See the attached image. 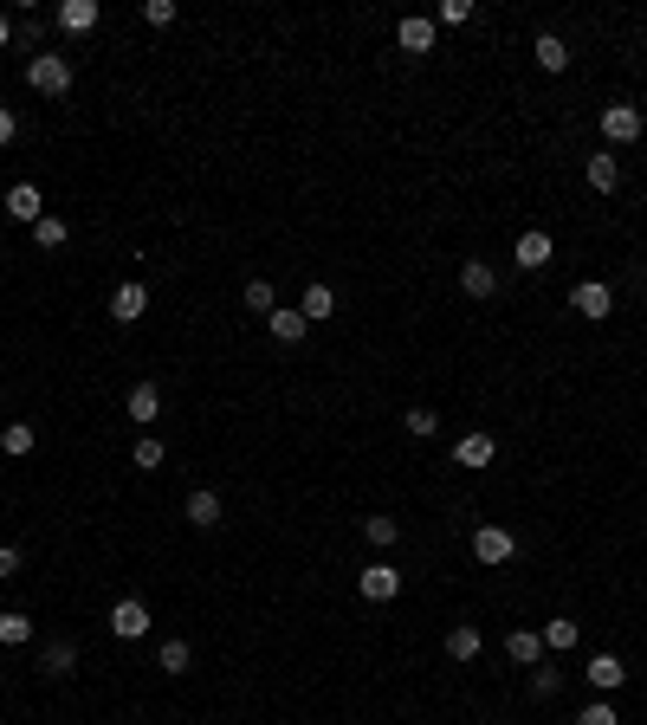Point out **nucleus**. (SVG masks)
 Returning <instances> with one entry per match:
<instances>
[{
    "label": "nucleus",
    "mask_w": 647,
    "mask_h": 725,
    "mask_svg": "<svg viewBox=\"0 0 647 725\" xmlns=\"http://www.w3.org/2000/svg\"><path fill=\"white\" fill-rule=\"evenodd\" d=\"M110 635H117V641H143V635H149V609L136 603V596L110 603Z\"/></svg>",
    "instance_id": "5"
},
{
    "label": "nucleus",
    "mask_w": 647,
    "mask_h": 725,
    "mask_svg": "<svg viewBox=\"0 0 647 725\" xmlns=\"http://www.w3.org/2000/svg\"><path fill=\"white\" fill-rule=\"evenodd\" d=\"M246 311H259V318H272V311H279V298H272V285H266V279L246 285Z\"/></svg>",
    "instance_id": "30"
},
{
    "label": "nucleus",
    "mask_w": 647,
    "mask_h": 725,
    "mask_svg": "<svg viewBox=\"0 0 647 725\" xmlns=\"http://www.w3.org/2000/svg\"><path fill=\"white\" fill-rule=\"evenodd\" d=\"M143 311H149V292H143L136 279H123L117 292H110V318H117V324H136Z\"/></svg>",
    "instance_id": "9"
},
{
    "label": "nucleus",
    "mask_w": 647,
    "mask_h": 725,
    "mask_svg": "<svg viewBox=\"0 0 647 725\" xmlns=\"http://www.w3.org/2000/svg\"><path fill=\"white\" fill-rule=\"evenodd\" d=\"M130 460H136V473H156L162 460H169V447H162L156 434H143V441H136V454H130Z\"/></svg>",
    "instance_id": "28"
},
{
    "label": "nucleus",
    "mask_w": 647,
    "mask_h": 725,
    "mask_svg": "<svg viewBox=\"0 0 647 725\" xmlns=\"http://www.w3.org/2000/svg\"><path fill=\"white\" fill-rule=\"evenodd\" d=\"M182 518H188L195 531H214V525H220V492L195 486V492H188V505H182Z\"/></svg>",
    "instance_id": "10"
},
{
    "label": "nucleus",
    "mask_w": 647,
    "mask_h": 725,
    "mask_svg": "<svg viewBox=\"0 0 647 725\" xmlns=\"http://www.w3.org/2000/svg\"><path fill=\"white\" fill-rule=\"evenodd\" d=\"M26 85H33L39 98H65V91H72V59H65V52H33Z\"/></svg>",
    "instance_id": "1"
},
{
    "label": "nucleus",
    "mask_w": 647,
    "mask_h": 725,
    "mask_svg": "<svg viewBox=\"0 0 647 725\" xmlns=\"http://www.w3.org/2000/svg\"><path fill=\"white\" fill-rule=\"evenodd\" d=\"M576 725H622V719H615L609 700H596V706H583V713H576Z\"/></svg>",
    "instance_id": "34"
},
{
    "label": "nucleus",
    "mask_w": 647,
    "mask_h": 725,
    "mask_svg": "<svg viewBox=\"0 0 647 725\" xmlns=\"http://www.w3.org/2000/svg\"><path fill=\"white\" fill-rule=\"evenodd\" d=\"M440 20H447V26H466V20H473V7H466V0H447V7H440Z\"/></svg>",
    "instance_id": "36"
},
{
    "label": "nucleus",
    "mask_w": 647,
    "mask_h": 725,
    "mask_svg": "<svg viewBox=\"0 0 647 725\" xmlns=\"http://www.w3.org/2000/svg\"><path fill=\"white\" fill-rule=\"evenodd\" d=\"M72 667H78V648H72V641H39V674H46V680H65Z\"/></svg>",
    "instance_id": "11"
},
{
    "label": "nucleus",
    "mask_w": 647,
    "mask_h": 725,
    "mask_svg": "<svg viewBox=\"0 0 647 725\" xmlns=\"http://www.w3.org/2000/svg\"><path fill=\"white\" fill-rule=\"evenodd\" d=\"M505 654H512L518 667H538L544 661V635L538 628H512V635H505Z\"/></svg>",
    "instance_id": "17"
},
{
    "label": "nucleus",
    "mask_w": 647,
    "mask_h": 725,
    "mask_svg": "<svg viewBox=\"0 0 647 725\" xmlns=\"http://www.w3.org/2000/svg\"><path fill=\"white\" fill-rule=\"evenodd\" d=\"M356 590H363V603H395V596H402V570L395 564H369L363 577H356Z\"/></svg>",
    "instance_id": "3"
},
{
    "label": "nucleus",
    "mask_w": 647,
    "mask_h": 725,
    "mask_svg": "<svg viewBox=\"0 0 647 725\" xmlns=\"http://www.w3.org/2000/svg\"><path fill=\"white\" fill-rule=\"evenodd\" d=\"M570 311H583L589 324H602V318L615 311V292H609L602 279H576V285H570Z\"/></svg>",
    "instance_id": "2"
},
{
    "label": "nucleus",
    "mask_w": 647,
    "mask_h": 725,
    "mask_svg": "<svg viewBox=\"0 0 647 725\" xmlns=\"http://www.w3.org/2000/svg\"><path fill=\"white\" fill-rule=\"evenodd\" d=\"M512 259H518L525 272H544V266H550V234H544V227H531V234H518Z\"/></svg>",
    "instance_id": "13"
},
{
    "label": "nucleus",
    "mask_w": 647,
    "mask_h": 725,
    "mask_svg": "<svg viewBox=\"0 0 647 725\" xmlns=\"http://www.w3.org/2000/svg\"><path fill=\"white\" fill-rule=\"evenodd\" d=\"M512 551H518V538L505 525H479L473 531V557L479 564H512Z\"/></svg>",
    "instance_id": "4"
},
{
    "label": "nucleus",
    "mask_w": 647,
    "mask_h": 725,
    "mask_svg": "<svg viewBox=\"0 0 647 725\" xmlns=\"http://www.w3.org/2000/svg\"><path fill=\"white\" fill-rule=\"evenodd\" d=\"M143 20L149 26H175V0H143Z\"/></svg>",
    "instance_id": "35"
},
{
    "label": "nucleus",
    "mask_w": 647,
    "mask_h": 725,
    "mask_svg": "<svg viewBox=\"0 0 647 725\" xmlns=\"http://www.w3.org/2000/svg\"><path fill=\"white\" fill-rule=\"evenodd\" d=\"M272 344H285V350H292V344H305V331H311V324H305V311H272Z\"/></svg>",
    "instance_id": "21"
},
{
    "label": "nucleus",
    "mask_w": 647,
    "mask_h": 725,
    "mask_svg": "<svg viewBox=\"0 0 647 725\" xmlns=\"http://www.w3.org/2000/svg\"><path fill=\"white\" fill-rule=\"evenodd\" d=\"M13 130H20V123H13V111L0 104V143H13Z\"/></svg>",
    "instance_id": "38"
},
{
    "label": "nucleus",
    "mask_w": 647,
    "mask_h": 725,
    "mask_svg": "<svg viewBox=\"0 0 647 725\" xmlns=\"http://www.w3.org/2000/svg\"><path fill=\"white\" fill-rule=\"evenodd\" d=\"M557 687H563V674H557L550 661H538V667H531V693H538V700H550Z\"/></svg>",
    "instance_id": "32"
},
{
    "label": "nucleus",
    "mask_w": 647,
    "mask_h": 725,
    "mask_svg": "<svg viewBox=\"0 0 647 725\" xmlns=\"http://www.w3.org/2000/svg\"><path fill=\"white\" fill-rule=\"evenodd\" d=\"M33 240L46 246V253H52V246H65V221H59V214H46V221L33 227Z\"/></svg>",
    "instance_id": "33"
},
{
    "label": "nucleus",
    "mask_w": 647,
    "mask_h": 725,
    "mask_svg": "<svg viewBox=\"0 0 647 725\" xmlns=\"http://www.w3.org/2000/svg\"><path fill=\"white\" fill-rule=\"evenodd\" d=\"M363 538L376 544V551H389V544L402 538V525H395V518H382V512H376V518H363Z\"/></svg>",
    "instance_id": "29"
},
{
    "label": "nucleus",
    "mask_w": 647,
    "mask_h": 725,
    "mask_svg": "<svg viewBox=\"0 0 647 725\" xmlns=\"http://www.w3.org/2000/svg\"><path fill=\"white\" fill-rule=\"evenodd\" d=\"M583 680H589V687H602V693H615V687H622V680H628V667L615 661V654H589Z\"/></svg>",
    "instance_id": "15"
},
{
    "label": "nucleus",
    "mask_w": 647,
    "mask_h": 725,
    "mask_svg": "<svg viewBox=\"0 0 647 725\" xmlns=\"http://www.w3.org/2000/svg\"><path fill=\"white\" fill-rule=\"evenodd\" d=\"M460 292L466 298H492V292H499V272H492L486 259H466V266H460Z\"/></svg>",
    "instance_id": "16"
},
{
    "label": "nucleus",
    "mask_w": 647,
    "mask_h": 725,
    "mask_svg": "<svg viewBox=\"0 0 647 725\" xmlns=\"http://www.w3.org/2000/svg\"><path fill=\"white\" fill-rule=\"evenodd\" d=\"M538 635H544V648H557V654H563V648H576V622H570V615H550Z\"/></svg>",
    "instance_id": "27"
},
{
    "label": "nucleus",
    "mask_w": 647,
    "mask_h": 725,
    "mask_svg": "<svg viewBox=\"0 0 647 725\" xmlns=\"http://www.w3.org/2000/svg\"><path fill=\"white\" fill-rule=\"evenodd\" d=\"M479 648H486V635H479L473 622H453L447 628V654H453V661H479Z\"/></svg>",
    "instance_id": "20"
},
{
    "label": "nucleus",
    "mask_w": 647,
    "mask_h": 725,
    "mask_svg": "<svg viewBox=\"0 0 647 725\" xmlns=\"http://www.w3.org/2000/svg\"><path fill=\"white\" fill-rule=\"evenodd\" d=\"M33 447H39L33 421H7V428H0V454H7V460H26Z\"/></svg>",
    "instance_id": "19"
},
{
    "label": "nucleus",
    "mask_w": 647,
    "mask_h": 725,
    "mask_svg": "<svg viewBox=\"0 0 647 725\" xmlns=\"http://www.w3.org/2000/svg\"><path fill=\"white\" fill-rule=\"evenodd\" d=\"M641 111H635V104H609V111H602V136H609V143H635V136H641Z\"/></svg>",
    "instance_id": "7"
},
{
    "label": "nucleus",
    "mask_w": 647,
    "mask_h": 725,
    "mask_svg": "<svg viewBox=\"0 0 647 725\" xmlns=\"http://www.w3.org/2000/svg\"><path fill=\"white\" fill-rule=\"evenodd\" d=\"M7 577H20V551H13V544H0V583Z\"/></svg>",
    "instance_id": "37"
},
{
    "label": "nucleus",
    "mask_w": 647,
    "mask_h": 725,
    "mask_svg": "<svg viewBox=\"0 0 647 725\" xmlns=\"http://www.w3.org/2000/svg\"><path fill=\"white\" fill-rule=\"evenodd\" d=\"M395 46H402V52H415V59H421V52H434V20L408 13V20L395 26Z\"/></svg>",
    "instance_id": "14"
},
{
    "label": "nucleus",
    "mask_w": 647,
    "mask_h": 725,
    "mask_svg": "<svg viewBox=\"0 0 647 725\" xmlns=\"http://www.w3.org/2000/svg\"><path fill=\"white\" fill-rule=\"evenodd\" d=\"M402 428L415 434V441H428V434L440 428V415H434V408H408V415H402Z\"/></svg>",
    "instance_id": "31"
},
{
    "label": "nucleus",
    "mask_w": 647,
    "mask_h": 725,
    "mask_svg": "<svg viewBox=\"0 0 647 725\" xmlns=\"http://www.w3.org/2000/svg\"><path fill=\"white\" fill-rule=\"evenodd\" d=\"M531 52H538L544 72H563V65H570V46H563L557 33H538V46H531Z\"/></svg>",
    "instance_id": "25"
},
{
    "label": "nucleus",
    "mask_w": 647,
    "mask_h": 725,
    "mask_svg": "<svg viewBox=\"0 0 647 725\" xmlns=\"http://www.w3.org/2000/svg\"><path fill=\"white\" fill-rule=\"evenodd\" d=\"M7 214H13V221H26V227H39V221H46V201H39V188H33V182H13V188H7Z\"/></svg>",
    "instance_id": "8"
},
{
    "label": "nucleus",
    "mask_w": 647,
    "mask_h": 725,
    "mask_svg": "<svg viewBox=\"0 0 647 725\" xmlns=\"http://www.w3.org/2000/svg\"><path fill=\"white\" fill-rule=\"evenodd\" d=\"M123 415H130L136 428H149V421L162 415V389H156V382H136V389H130V402H123Z\"/></svg>",
    "instance_id": "12"
},
{
    "label": "nucleus",
    "mask_w": 647,
    "mask_h": 725,
    "mask_svg": "<svg viewBox=\"0 0 647 725\" xmlns=\"http://www.w3.org/2000/svg\"><path fill=\"white\" fill-rule=\"evenodd\" d=\"M26 641H33V615L0 609V648H26Z\"/></svg>",
    "instance_id": "23"
},
{
    "label": "nucleus",
    "mask_w": 647,
    "mask_h": 725,
    "mask_svg": "<svg viewBox=\"0 0 647 725\" xmlns=\"http://www.w3.org/2000/svg\"><path fill=\"white\" fill-rule=\"evenodd\" d=\"M298 311H305V324H324L330 311H337V292H330V285H305V305Z\"/></svg>",
    "instance_id": "24"
},
{
    "label": "nucleus",
    "mask_w": 647,
    "mask_h": 725,
    "mask_svg": "<svg viewBox=\"0 0 647 725\" xmlns=\"http://www.w3.org/2000/svg\"><path fill=\"white\" fill-rule=\"evenodd\" d=\"M492 454H499V441H492L486 428H473V434L453 441V467H492Z\"/></svg>",
    "instance_id": "6"
},
{
    "label": "nucleus",
    "mask_w": 647,
    "mask_h": 725,
    "mask_svg": "<svg viewBox=\"0 0 647 725\" xmlns=\"http://www.w3.org/2000/svg\"><path fill=\"white\" fill-rule=\"evenodd\" d=\"M0 46H13V20H7V13H0Z\"/></svg>",
    "instance_id": "39"
},
{
    "label": "nucleus",
    "mask_w": 647,
    "mask_h": 725,
    "mask_svg": "<svg viewBox=\"0 0 647 725\" xmlns=\"http://www.w3.org/2000/svg\"><path fill=\"white\" fill-rule=\"evenodd\" d=\"M583 175H589V188H596V195H615V182H622V162H615V156H589Z\"/></svg>",
    "instance_id": "22"
},
{
    "label": "nucleus",
    "mask_w": 647,
    "mask_h": 725,
    "mask_svg": "<svg viewBox=\"0 0 647 725\" xmlns=\"http://www.w3.org/2000/svg\"><path fill=\"white\" fill-rule=\"evenodd\" d=\"M156 661H162V674H188V661H195V648H188L182 635H169V641H162V654H156Z\"/></svg>",
    "instance_id": "26"
},
{
    "label": "nucleus",
    "mask_w": 647,
    "mask_h": 725,
    "mask_svg": "<svg viewBox=\"0 0 647 725\" xmlns=\"http://www.w3.org/2000/svg\"><path fill=\"white\" fill-rule=\"evenodd\" d=\"M104 13H98V0H65L59 7V33H91Z\"/></svg>",
    "instance_id": "18"
}]
</instances>
